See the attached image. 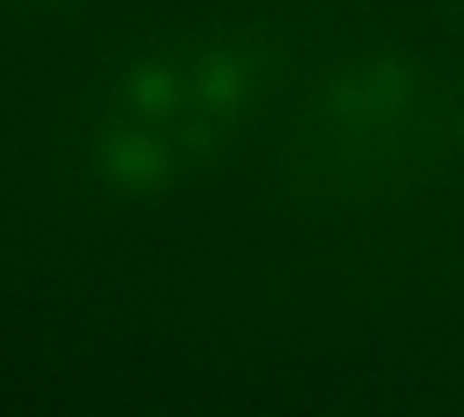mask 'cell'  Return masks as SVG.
<instances>
[{
    "instance_id": "6da1fadb",
    "label": "cell",
    "mask_w": 464,
    "mask_h": 417,
    "mask_svg": "<svg viewBox=\"0 0 464 417\" xmlns=\"http://www.w3.org/2000/svg\"><path fill=\"white\" fill-rule=\"evenodd\" d=\"M94 170L102 185L120 192H149L160 189L174 170V149L160 123H149L141 116H130L123 123H112L94 141Z\"/></svg>"
},
{
    "instance_id": "7a4b0ae2",
    "label": "cell",
    "mask_w": 464,
    "mask_h": 417,
    "mask_svg": "<svg viewBox=\"0 0 464 417\" xmlns=\"http://www.w3.org/2000/svg\"><path fill=\"white\" fill-rule=\"evenodd\" d=\"M123 94H127L130 116H141L149 123H170L192 109L185 69H178L163 58H149V62L134 65V73L123 83Z\"/></svg>"
},
{
    "instance_id": "277c9868",
    "label": "cell",
    "mask_w": 464,
    "mask_h": 417,
    "mask_svg": "<svg viewBox=\"0 0 464 417\" xmlns=\"http://www.w3.org/2000/svg\"><path fill=\"white\" fill-rule=\"evenodd\" d=\"M185 76H188L192 109H199L207 116L239 112L250 98V87H254L250 69L232 54H207L192 69H185Z\"/></svg>"
},
{
    "instance_id": "3957f363",
    "label": "cell",
    "mask_w": 464,
    "mask_h": 417,
    "mask_svg": "<svg viewBox=\"0 0 464 417\" xmlns=\"http://www.w3.org/2000/svg\"><path fill=\"white\" fill-rule=\"evenodd\" d=\"M402 98H406V83L395 69H384V65H373V69H362V73H352L334 105H337V116L359 131H373L381 123H388L399 109H402Z\"/></svg>"
}]
</instances>
